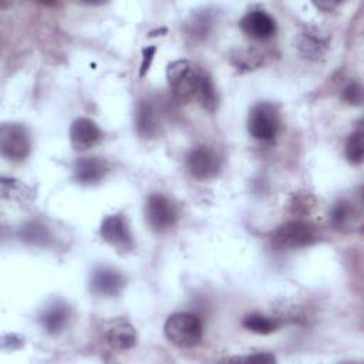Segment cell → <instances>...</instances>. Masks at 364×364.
Segmentation results:
<instances>
[{
    "instance_id": "cell-12",
    "label": "cell",
    "mask_w": 364,
    "mask_h": 364,
    "mask_svg": "<svg viewBox=\"0 0 364 364\" xmlns=\"http://www.w3.org/2000/svg\"><path fill=\"white\" fill-rule=\"evenodd\" d=\"M108 172V162L100 156H82L74 164V179L81 185L98 183Z\"/></svg>"
},
{
    "instance_id": "cell-9",
    "label": "cell",
    "mask_w": 364,
    "mask_h": 364,
    "mask_svg": "<svg viewBox=\"0 0 364 364\" xmlns=\"http://www.w3.org/2000/svg\"><path fill=\"white\" fill-rule=\"evenodd\" d=\"M124 276L111 267H100L91 274L90 290L95 296L115 297L124 290Z\"/></svg>"
},
{
    "instance_id": "cell-20",
    "label": "cell",
    "mask_w": 364,
    "mask_h": 364,
    "mask_svg": "<svg viewBox=\"0 0 364 364\" xmlns=\"http://www.w3.org/2000/svg\"><path fill=\"white\" fill-rule=\"evenodd\" d=\"M300 51L309 57V58H317L320 57L326 50V41L321 40L317 36H313L311 33H304L299 43Z\"/></svg>"
},
{
    "instance_id": "cell-24",
    "label": "cell",
    "mask_w": 364,
    "mask_h": 364,
    "mask_svg": "<svg viewBox=\"0 0 364 364\" xmlns=\"http://www.w3.org/2000/svg\"><path fill=\"white\" fill-rule=\"evenodd\" d=\"M309 198L310 195H301V196H293V200L290 203V208H291V212L293 213H299V215H304V213H309L310 209L314 206V200L309 202Z\"/></svg>"
},
{
    "instance_id": "cell-26",
    "label": "cell",
    "mask_w": 364,
    "mask_h": 364,
    "mask_svg": "<svg viewBox=\"0 0 364 364\" xmlns=\"http://www.w3.org/2000/svg\"><path fill=\"white\" fill-rule=\"evenodd\" d=\"M314 6L318 7V9H323L324 11H330L331 9L337 7L338 3H314Z\"/></svg>"
},
{
    "instance_id": "cell-4",
    "label": "cell",
    "mask_w": 364,
    "mask_h": 364,
    "mask_svg": "<svg viewBox=\"0 0 364 364\" xmlns=\"http://www.w3.org/2000/svg\"><path fill=\"white\" fill-rule=\"evenodd\" d=\"M31 149L30 135L21 124H3L0 128V151L10 161H24Z\"/></svg>"
},
{
    "instance_id": "cell-18",
    "label": "cell",
    "mask_w": 364,
    "mask_h": 364,
    "mask_svg": "<svg viewBox=\"0 0 364 364\" xmlns=\"http://www.w3.org/2000/svg\"><path fill=\"white\" fill-rule=\"evenodd\" d=\"M242 326L255 333V334H270V333H274L279 327H280V323L277 318L274 317H269V316H263V314H259V313H253V314H249L243 318L242 321Z\"/></svg>"
},
{
    "instance_id": "cell-5",
    "label": "cell",
    "mask_w": 364,
    "mask_h": 364,
    "mask_svg": "<svg viewBox=\"0 0 364 364\" xmlns=\"http://www.w3.org/2000/svg\"><path fill=\"white\" fill-rule=\"evenodd\" d=\"M145 218L152 230L165 232L176 223L179 212L169 198L161 193H152L145 203Z\"/></svg>"
},
{
    "instance_id": "cell-23",
    "label": "cell",
    "mask_w": 364,
    "mask_h": 364,
    "mask_svg": "<svg viewBox=\"0 0 364 364\" xmlns=\"http://www.w3.org/2000/svg\"><path fill=\"white\" fill-rule=\"evenodd\" d=\"M223 361H236V363H263V364H269V363H274L276 358L273 354L270 353H255V354H249L246 357H233V358H226Z\"/></svg>"
},
{
    "instance_id": "cell-7",
    "label": "cell",
    "mask_w": 364,
    "mask_h": 364,
    "mask_svg": "<svg viewBox=\"0 0 364 364\" xmlns=\"http://www.w3.org/2000/svg\"><path fill=\"white\" fill-rule=\"evenodd\" d=\"M273 239L283 247L297 249L313 245L317 240V232L316 228L307 222L290 220L276 229Z\"/></svg>"
},
{
    "instance_id": "cell-6",
    "label": "cell",
    "mask_w": 364,
    "mask_h": 364,
    "mask_svg": "<svg viewBox=\"0 0 364 364\" xmlns=\"http://www.w3.org/2000/svg\"><path fill=\"white\" fill-rule=\"evenodd\" d=\"M222 166V159L215 149L206 145L192 148L186 155V168L189 173L199 181L215 178Z\"/></svg>"
},
{
    "instance_id": "cell-2",
    "label": "cell",
    "mask_w": 364,
    "mask_h": 364,
    "mask_svg": "<svg viewBox=\"0 0 364 364\" xmlns=\"http://www.w3.org/2000/svg\"><path fill=\"white\" fill-rule=\"evenodd\" d=\"M199 73L191 61L175 60L166 67V80L173 98L179 102H188L195 98Z\"/></svg>"
},
{
    "instance_id": "cell-25",
    "label": "cell",
    "mask_w": 364,
    "mask_h": 364,
    "mask_svg": "<svg viewBox=\"0 0 364 364\" xmlns=\"http://www.w3.org/2000/svg\"><path fill=\"white\" fill-rule=\"evenodd\" d=\"M155 53H156V48L154 46L142 48V63H141V68H139V77H144L148 73V70L151 68Z\"/></svg>"
},
{
    "instance_id": "cell-17",
    "label": "cell",
    "mask_w": 364,
    "mask_h": 364,
    "mask_svg": "<svg viewBox=\"0 0 364 364\" xmlns=\"http://www.w3.org/2000/svg\"><path fill=\"white\" fill-rule=\"evenodd\" d=\"M195 98L199 101L200 107L209 112H213L218 107V92L213 85L212 78L200 71L199 73V80H198V87H196V94Z\"/></svg>"
},
{
    "instance_id": "cell-3",
    "label": "cell",
    "mask_w": 364,
    "mask_h": 364,
    "mask_svg": "<svg viewBox=\"0 0 364 364\" xmlns=\"http://www.w3.org/2000/svg\"><path fill=\"white\" fill-rule=\"evenodd\" d=\"M280 128V114L270 102H259L252 107L247 117V131L252 138L262 142L274 139Z\"/></svg>"
},
{
    "instance_id": "cell-22",
    "label": "cell",
    "mask_w": 364,
    "mask_h": 364,
    "mask_svg": "<svg viewBox=\"0 0 364 364\" xmlns=\"http://www.w3.org/2000/svg\"><path fill=\"white\" fill-rule=\"evenodd\" d=\"M343 100L350 105H360L363 102V85L358 81H350L343 88Z\"/></svg>"
},
{
    "instance_id": "cell-14",
    "label": "cell",
    "mask_w": 364,
    "mask_h": 364,
    "mask_svg": "<svg viewBox=\"0 0 364 364\" xmlns=\"http://www.w3.org/2000/svg\"><path fill=\"white\" fill-rule=\"evenodd\" d=\"M360 213L355 209L354 203L347 200V199H340L337 200L330 212V222L331 226L336 230H341V232H348L353 230L354 226L358 223L360 220Z\"/></svg>"
},
{
    "instance_id": "cell-13",
    "label": "cell",
    "mask_w": 364,
    "mask_h": 364,
    "mask_svg": "<svg viewBox=\"0 0 364 364\" xmlns=\"http://www.w3.org/2000/svg\"><path fill=\"white\" fill-rule=\"evenodd\" d=\"M105 340L114 350L125 351L135 346L136 331L127 320L114 318L105 326Z\"/></svg>"
},
{
    "instance_id": "cell-1",
    "label": "cell",
    "mask_w": 364,
    "mask_h": 364,
    "mask_svg": "<svg viewBox=\"0 0 364 364\" xmlns=\"http://www.w3.org/2000/svg\"><path fill=\"white\" fill-rule=\"evenodd\" d=\"M164 334L179 348L196 347L203 336V324L199 316L179 311L171 314L164 324Z\"/></svg>"
},
{
    "instance_id": "cell-11",
    "label": "cell",
    "mask_w": 364,
    "mask_h": 364,
    "mask_svg": "<svg viewBox=\"0 0 364 364\" xmlns=\"http://www.w3.org/2000/svg\"><path fill=\"white\" fill-rule=\"evenodd\" d=\"M70 142L75 151H85L92 148L102 136L100 127L91 118L80 117L70 125Z\"/></svg>"
},
{
    "instance_id": "cell-10",
    "label": "cell",
    "mask_w": 364,
    "mask_h": 364,
    "mask_svg": "<svg viewBox=\"0 0 364 364\" xmlns=\"http://www.w3.org/2000/svg\"><path fill=\"white\" fill-rule=\"evenodd\" d=\"M240 28L253 40H267L276 33L274 18L264 10H250L240 20Z\"/></svg>"
},
{
    "instance_id": "cell-21",
    "label": "cell",
    "mask_w": 364,
    "mask_h": 364,
    "mask_svg": "<svg viewBox=\"0 0 364 364\" xmlns=\"http://www.w3.org/2000/svg\"><path fill=\"white\" fill-rule=\"evenodd\" d=\"M20 237L24 242H28L33 245H46V242L48 240L50 236H48V230L46 229V226H43L37 222H30L21 228Z\"/></svg>"
},
{
    "instance_id": "cell-8",
    "label": "cell",
    "mask_w": 364,
    "mask_h": 364,
    "mask_svg": "<svg viewBox=\"0 0 364 364\" xmlns=\"http://www.w3.org/2000/svg\"><path fill=\"white\" fill-rule=\"evenodd\" d=\"M100 233L104 242L115 247L119 252H128L134 247V239L128 228L127 219L119 215H108L104 218L100 226Z\"/></svg>"
},
{
    "instance_id": "cell-16",
    "label": "cell",
    "mask_w": 364,
    "mask_h": 364,
    "mask_svg": "<svg viewBox=\"0 0 364 364\" xmlns=\"http://www.w3.org/2000/svg\"><path fill=\"white\" fill-rule=\"evenodd\" d=\"M68 317H70L68 307L63 303H55V304L47 307L41 313L40 323L48 334L55 336V334H60L63 331V328L67 326Z\"/></svg>"
},
{
    "instance_id": "cell-15",
    "label": "cell",
    "mask_w": 364,
    "mask_h": 364,
    "mask_svg": "<svg viewBox=\"0 0 364 364\" xmlns=\"http://www.w3.org/2000/svg\"><path fill=\"white\" fill-rule=\"evenodd\" d=\"M136 131L144 138H152L159 134V115L156 108L149 101H141L135 117Z\"/></svg>"
},
{
    "instance_id": "cell-19",
    "label": "cell",
    "mask_w": 364,
    "mask_h": 364,
    "mask_svg": "<svg viewBox=\"0 0 364 364\" xmlns=\"http://www.w3.org/2000/svg\"><path fill=\"white\" fill-rule=\"evenodd\" d=\"M346 156L350 164L360 165L364 159V142H363V131L357 129L350 134L346 142Z\"/></svg>"
}]
</instances>
